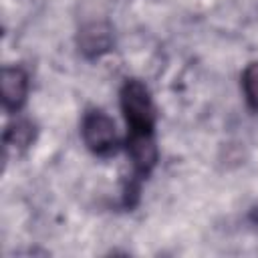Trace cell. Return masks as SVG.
I'll return each mask as SVG.
<instances>
[{
  "label": "cell",
  "mask_w": 258,
  "mask_h": 258,
  "mask_svg": "<svg viewBox=\"0 0 258 258\" xmlns=\"http://www.w3.org/2000/svg\"><path fill=\"white\" fill-rule=\"evenodd\" d=\"M113 28L107 22H89L79 30L77 44L83 56L99 58L113 48Z\"/></svg>",
  "instance_id": "3957f363"
},
{
  "label": "cell",
  "mask_w": 258,
  "mask_h": 258,
  "mask_svg": "<svg viewBox=\"0 0 258 258\" xmlns=\"http://www.w3.org/2000/svg\"><path fill=\"white\" fill-rule=\"evenodd\" d=\"M242 89L250 111L258 113V62H250L242 73Z\"/></svg>",
  "instance_id": "8992f818"
},
{
  "label": "cell",
  "mask_w": 258,
  "mask_h": 258,
  "mask_svg": "<svg viewBox=\"0 0 258 258\" xmlns=\"http://www.w3.org/2000/svg\"><path fill=\"white\" fill-rule=\"evenodd\" d=\"M121 111L127 121V133H153L155 127V109L147 87L137 81H125L119 93Z\"/></svg>",
  "instance_id": "6da1fadb"
},
{
  "label": "cell",
  "mask_w": 258,
  "mask_h": 258,
  "mask_svg": "<svg viewBox=\"0 0 258 258\" xmlns=\"http://www.w3.org/2000/svg\"><path fill=\"white\" fill-rule=\"evenodd\" d=\"M81 133H83L85 145L95 155H111L117 151L119 141H117L115 123L107 113H103L99 109L85 113Z\"/></svg>",
  "instance_id": "7a4b0ae2"
},
{
  "label": "cell",
  "mask_w": 258,
  "mask_h": 258,
  "mask_svg": "<svg viewBox=\"0 0 258 258\" xmlns=\"http://www.w3.org/2000/svg\"><path fill=\"white\" fill-rule=\"evenodd\" d=\"M2 105L8 113H16L26 103L28 95V75L22 67H4L2 69Z\"/></svg>",
  "instance_id": "277c9868"
},
{
  "label": "cell",
  "mask_w": 258,
  "mask_h": 258,
  "mask_svg": "<svg viewBox=\"0 0 258 258\" xmlns=\"http://www.w3.org/2000/svg\"><path fill=\"white\" fill-rule=\"evenodd\" d=\"M34 133H36V129L28 119H18L12 125H8L6 133H4V143H6L8 149L22 151L28 145H32Z\"/></svg>",
  "instance_id": "5b68a950"
}]
</instances>
